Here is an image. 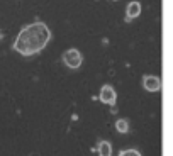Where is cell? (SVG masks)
<instances>
[{
  "mask_svg": "<svg viewBox=\"0 0 173 156\" xmlns=\"http://www.w3.org/2000/svg\"><path fill=\"white\" fill-rule=\"evenodd\" d=\"M116 129L119 131V132H122V134H124V132H127V131H129V124H127V121H126V119H119V121L116 122Z\"/></svg>",
  "mask_w": 173,
  "mask_h": 156,
  "instance_id": "52a82bcc",
  "label": "cell"
},
{
  "mask_svg": "<svg viewBox=\"0 0 173 156\" xmlns=\"http://www.w3.org/2000/svg\"><path fill=\"white\" fill-rule=\"evenodd\" d=\"M121 154H122V156H126V154H134V156H139L141 153H139V151H136V149H124V151H121Z\"/></svg>",
  "mask_w": 173,
  "mask_h": 156,
  "instance_id": "ba28073f",
  "label": "cell"
},
{
  "mask_svg": "<svg viewBox=\"0 0 173 156\" xmlns=\"http://www.w3.org/2000/svg\"><path fill=\"white\" fill-rule=\"evenodd\" d=\"M110 153H112V149H110V144H109L107 141H100V143H99V154L109 156Z\"/></svg>",
  "mask_w": 173,
  "mask_h": 156,
  "instance_id": "8992f818",
  "label": "cell"
},
{
  "mask_svg": "<svg viewBox=\"0 0 173 156\" xmlns=\"http://www.w3.org/2000/svg\"><path fill=\"white\" fill-rule=\"evenodd\" d=\"M51 32L43 22H36V24H29L27 27L19 32L15 43H14V49L24 56H31L36 53L43 51L44 46L48 44Z\"/></svg>",
  "mask_w": 173,
  "mask_h": 156,
  "instance_id": "6da1fadb",
  "label": "cell"
},
{
  "mask_svg": "<svg viewBox=\"0 0 173 156\" xmlns=\"http://www.w3.org/2000/svg\"><path fill=\"white\" fill-rule=\"evenodd\" d=\"M100 100L107 105H114L116 104V92L110 85H104L100 88Z\"/></svg>",
  "mask_w": 173,
  "mask_h": 156,
  "instance_id": "3957f363",
  "label": "cell"
},
{
  "mask_svg": "<svg viewBox=\"0 0 173 156\" xmlns=\"http://www.w3.org/2000/svg\"><path fill=\"white\" fill-rule=\"evenodd\" d=\"M143 85L144 88H146L148 92H158L161 88V82H160V78L158 76H144L143 80Z\"/></svg>",
  "mask_w": 173,
  "mask_h": 156,
  "instance_id": "277c9868",
  "label": "cell"
},
{
  "mask_svg": "<svg viewBox=\"0 0 173 156\" xmlns=\"http://www.w3.org/2000/svg\"><path fill=\"white\" fill-rule=\"evenodd\" d=\"M139 14H141V5L138 2H131L127 5V17H126V21H131V19L138 17Z\"/></svg>",
  "mask_w": 173,
  "mask_h": 156,
  "instance_id": "5b68a950",
  "label": "cell"
},
{
  "mask_svg": "<svg viewBox=\"0 0 173 156\" xmlns=\"http://www.w3.org/2000/svg\"><path fill=\"white\" fill-rule=\"evenodd\" d=\"M63 60H65V65H68L70 68H80L82 66V54L77 49H68Z\"/></svg>",
  "mask_w": 173,
  "mask_h": 156,
  "instance_id": "7a4b0ae2",
  "label": "cell"
}]
</instances>
